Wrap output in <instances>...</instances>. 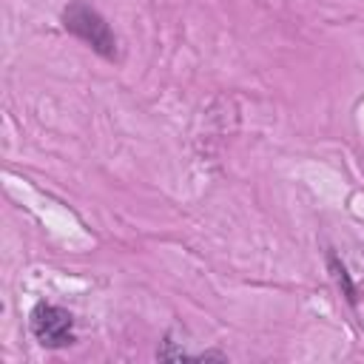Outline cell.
<instances>
[{"label":"cell","mask_w":364,"mask_h":364,"mask_svg":"<svg viewBox=\"0 0 364 364\" xmlns=\"http://www.w3.org/2000/svg\"><path fill=\"white\" fill-rule=\"evenodd\" d=\"M28 327H31L34 338L48 350H60V347H68L74 341L71 313L65 307H57L48 301L34 304V310L28 313Z\"/></svg>","instance_id":"2"},{"label":"cell","mask_w":364,"mask_h":364,"mask_svg":"<svg viewBox=\"0 0 364 364\" xmlns=\"http://www.w3.org/2000/svg\"><path fill=\"white\" fill-rule=\"evenodd\" d=\"M63 26H65V31L80 37L85 46H91L105 60L117 57V37H114V31L102 20V14L94 11L91 6H85L82 0H74V3H68L63 9Z\"/></svg>","instance_id":"1"},{"label":"cell","mask_w":364,"mask_h":364,"mask_svg":"<svg viewBox=\"0 0 364 364\" xmlns=\"http://www.w3.org/2000/svg\"><path fill=\"white\" fill-rule=\"evenodd\" d=\"M330 264H333V270H336V279H338V282L344 284V290H347V299L353 301V287H350V279H347V270H344V267H341V264H338V262H336L333 256H330Z\"/></svg>","instance_id":"3"}]
</instances>
